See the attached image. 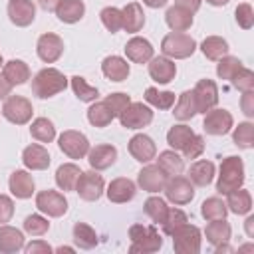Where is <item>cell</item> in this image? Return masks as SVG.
<instances>
[{"instance_id": "1", "label": "cell", "mask_w": 254, "mask_h": 254, "mask_svg": "<svg viewBox=\"0 0 254 254\" xmlns=\"http://www.w3.org/2000/svg\"><path fill=\"white\" fill-rule=\"evenodd\" d=\"M65 87H67V77L56 67H44L32 79V91L40 99L54 97L56 93L64 91Z\"/></svg>"}, {"instance_id": "2", "label": "cell", "mask_w": 254, "mask_h": 254, "mask_svg": "<svg viewBox=\"0 0 254 254\" xmlns=\"http://www.w3.org/2000/svg\"><path fill=\"white\" fill-rule=\"evenodd\" d=\"M244 183V163L240 157H226L220 163V175L216 181V190L220 194H228L234 189H240Z\"/></svg>"}, {"instance_id": "3", "label": "cell", "mask_w": 254, "mask_h": 254, "mask_svg": "<svg viewBox=\"0 0 254 254\" xmlns=\"http://www.w3.org/2000/svg\"><path fill=\"white\" fill-rule=\"evenodd\" d=\"M129 238H131V246H129L131 252L151 254V252L161 250V246H163V238L155 226L131 224L129 226Z\"/></svg>"}, {"instance_id": "4", "label": "cell", "mask_w": 254, "mask_h": 254, "mask_svg": "<svg viewBox=\"0 0 254 254\" xmlns=\"http://www.w3.org/2000/svg\"><path fill=\"white\" fill-rule=\"evenodd\" d=\"M194 50H196L194 38H190L189 34H183V32L167 34L161 42V52L171 60H185V58L192 56Z\"/></svg>"}, {"instance_id": "5", "label": "cell", "mask_w": 254, "mask_h": 254, "mask_svg": "<svg viewBox=\"0 0 254 254\" xmlns=\"http://www.w3.org/2000/svg\"><path fill=\"white\" fill-rule=\"evenodd\" d=\"M173 248L179 254H198L200 252V230L194 224H183L173 234Z\"/></svg>"}, {"instance_id": "6", "label": "cell", "mask_w": 254, "mask_h": 254, "mask_svg": "<svg viewBox=\"0 0 254 254\" xmlns=\"http://www.w3.org/2000/svg\"><path fill=\"white\" fill-rule=\"evenodd\" d=\"M32 103L22 95H8L2 105V115L14 125H26L32 119Z\"/></svg>"}, {"instance_id": "7", "label": "cell", "mask_w": 254, "mask_h": 254, "mask_svg": "<svg viewBox=\"0 0 254 254\" xmlns=\"http://www.w3.org/2000/svg\"><path fill=\"white\" fill-rule=\"evenodd\" d=\"M163 190H165L167 200H171L173 204H187V202H190L194 198V187H192V183L187 177H181V175L169 177Z\"/></svg>"}, {"instance_id": "8", "label": "cell", "mask_w": 254, "mask_h": 254, "mask_svg": "<svg viewBox=\"0 0 254 254\" xmlns=\"http://www.w3.org/2000/svg\"><path fill=\"white\" fill-rule=\"evenodd\" d=\"M119 121L125 129H141L153 121V111H151V107L143 105L141 101H131L125 107V111L119 115Z\"/></svg>"}, {"instance_id": "9", "label": "cell", "mask_w": 254, "mask_h": 254, "mask_svg": "<svg viewBox=\"0 0 254 254\" xmlns=\"http://www.w3.org/2000/svg\"><path fill=\"white\" fill-rule=\"evenodd\" d=\"M58 145L69 159H83L87 155V151H89L87 137L83 133H79V131H73V129L64 131L60 135V139H58Z\"/></svg>"}, {"instance_id": "10", "label": "cell", "mask_w": 254, "mask_h": 254, "mask_svg": "<svg viewBox=\"0 0 254 254\" xmlns=\"http://www.w3.org/2000/svg\"><path fill=\"white\" fill-rule=\"evenodd\" d=\"M103 189H105L103 177L97 175V171H87V173H81L79 175L73 190L79 194V198L91 202V200H97L103 194Z\"/></svg>"}, {"instance_id": "11", "label": "cell", "mask_w": 254, "mask_h": 254, "mask_svg": "<svg viewBox=\"0 0 254 254\" xmlns=\"http://www.w3.org/2000/svg\"><path fill=\"white\" fill-rule=\"evenodd\" d=\"M36 206H38L40 212L58 218V216L65 214V210H67V200H65V196H64L62 192L46 189V190H40V192L36 194Z\"/></svg>"}, {"instance_id": "12", "label": "cell", "mask_w": 254, "mask_h": 254, "mask_svg": "<svg viewBox=\"0 0 254 254\" xmlns=\"http://www.w3.org/2000/svg\"><path fill=\"white\" fill-rule=\"evenodd\" d=\"M194 103H196V113H206L218 103V87L212 79H198L194 89Z\"/></svg>"}, {"instance_id": "13", "label": "cell", "mask_w": 254, "mask_h": 254, "mask_svg": "<svg viewBox=\"0 0 254 254\" xmlns=\"http://www.w3.org/2000/svg\"><path fill=\"white\" fill-rule=\"evenodd\" d=\"M234 125V119L230 115V111L226 109H208L204 113V121H202V129L208 135H226Z\"/></svg>"}, {"instance_id": "14", "label": "cell", "mask_w": 254, "mask_h": 254, "mask_svg": "<svg viewBox=\"0 0 254 254\" xmlns=\"http://www.w3.org/2000/svg\"><path fill=\"white\" fill-rule=\"evenodd\" d=\"M36 52H38V58L46 64H54L56 60H60L62 52H64V40L58 36V34H42L38 38V44H36Z\"/></svg>"}, {"instance_id": "15", "label": "cell", "mask_w": 254, "mask_h": 254, "mask_svg": "<svg viewBox=\"0 0 254 254\" xmlns=\"http://www.w3.org/2000/svg\"><path fill=\"white\" fill-rule=\"evenodd\" d=\"M169 175L159 167V165H147L139 171L137 175V185L147 190V192H159L165 189V183H167Z\"/></svg>"}, {"instance_id": "16", "label": "cell", "mask_w": 254, "mask_h": 254, "mask_svg": "<svg viewBox=\"0 0 254 254\" xmlns=\"http://www.w3.org/2000/svg\"><path fill=\"white\" fill-rule=\"evenodd\" d=\"M129 153H131V157L135 159V161H139V163H149L151 159H155V155H157V147H155V143H153V139L149 137V135H145V133H137V135H133L131 139H129Z\"/></svg>"}, {"instance_id": "17", "label": "cell", "mask_w": 254, "mask_h": 254, "mask_svg": "<svg viewBox=\"0 0 254 254\" xmlns=\"http://www.w3.org/2000/svg\"><path fill=\"white\" fill-rule=\"evenodd\" d=\"M8 16H10L12 24L26 28L36 18V6L32 0H10L8 2Z\"/></svg>"}, {"instance_id": "18", "label": "cell", "mask_w": 254, "mask_h": 254, "mask_svg": "<svg viewBox=\"0 0 254 254\" xmlns=\"http://www.w3.org/2000/svg\"><path fill=\"white\" fill-rule=\"evenodd\" d=\"M149 75L157 81V83H169L175 79L177 75V65L171 58L167 56H159V58H151L149 60Z\"/></svg>"}, {"instance_id": "19", "label": "cell", "mask_w": 254, "mask_h": 254, "mask_svg": "<svg viewBox=\"0 0 254 254\" xmlns=\"http://www.w3.org/2000/svg\"><path fill=\"white\" fill-rule=\"evenodd\" d=\"M87 161H89L91 169L105 171V169H109L117 161V149L113 145H95V147H89Z\"/></svg>"}, {"instance_id": "20", "label": "cell", "mask_w": 254, "mask_h": 254, "mask_svg": "<svg viewBox=\"0 0 254 254\" xmlns=\"http://www.w3.org/2000/svg\"><path fill=\"white\" fill-rule=\"evenodd\" d=\"M105 192H107V198H109L111 202L121 204V202H129V200L135 196L137 187H135V183H133L131 179L119 177V179H113V181L109 183V187H107Z\"/></svg>"}, {"instance_id": "21", "label": "cell", "mask_w": 254, "mask_h": 254, "mask_svg": "<svg viewBox=\"0 0 254 254\" xmlns=\"http://www.w3.org/2000/svg\"><path fill=\"white\" fill-rule=\"evenodd\" d=\"M22 163L32 171H44L50 167V153L46 147L32 143L22 151Z\"/></svg>"}, {"instance_id": "22", "label": "cell", "mask_w": 254, "mask_h": 254, "mask_svg": "<svg viewBox=\"0 0 254 254\" xmlns=\"http://www.w3.org/2000/svg\"><path fill=\"white\" fill-rule=\"evenodd\" d=\"M125 54L135 64H147L153 58V46L149 40L135 36L125 44Z\"/></svg>"}, {"instance_id": "23", "label": "cell", "mask_w": 254, "mask_h": 254, "mask_svg": "<svg viewBox=\"0 0 254 254\" xmlns=\"http://www.w3.org/2000/svg\"><path fill=\"white\" fill-rule=\"evenodd\" d=\"M8 187L16 198H30L34 194V179L28 171H14L10 175Z\"/></svg>"}, {"instance_id": "24", "label": "cell", "mask_w": 254, "mask_h": 254, "mask_svg": "<svg viewBox=\"0 0 254 254\" xmlns=\"http://www.w3.org/2000/svg\"><path fill=\"white\" fill-rule=\"evenodd\" d=\"M101 71L111 81H125L129 75V64L119 56H107L101 62Z\"/></svg>"}, {"instance_id": "25", "label": "cell", "mask_w": 254, "mask_h": 254, "mask_svg": "<svg viewBox=\"0 0 254 254\" xmlns=\"http://www.w3.org/2000/svg\"><path fill=\"white\" fill-rule=\"evenodd\" d=\"M24 250V234L14 226H0V252L14 254Z\"/></svg>"}, {"instance_id": "26", "label": "cell", "mask_w": 254, "mask_h": 254, "mask_svg": "<svg viewBox=\"0 0 254 254\" xmlns=\"http://www.w3.org/2000/svg\"><path fill=\"white\" fill-rule=\"evenodd\" d=\"M85 4L81 0H62L56 8V16L65 24H75L83 18Z\"/></svg>"}, {"instance_id": "27", "label": "cell", "mask_w": 254, "mask_h": 254, "mask_svg": "<svg viewBox=\"0 0 254 254\" xmlns=\"http://www.w3.org/2000/svg\"><path fill=\"white\" fill-rule=\"evenodd\" d=\"M121 16H123V30L125 32H139L143 26H145V14H143V8L141 4L137 2H129L123 10H121Z\"/></svg>"}, {"instance_id": "28", "label": "cell", "mask_w": 254, "mask_h": 254, "mask_svg": "<svg viewBox=\"0 0 254 254\" xmlns=\"http://www.w3.org/2000/svg\"><path fill=\"white\" fill-rule=\"evenodd\" d=\"M214 179V163L212 161H196L189 169V181L196 187H208Z\"/></svg>"}, {"instance_id": "29", "label": "cell", "mask_w": 254, "mask_h": 254, "mask_svg": "<svg viewBox=\"0 0 254 254\" xmlns=\"http://www.w3.org/2000/svg\"><path fill=\"white\" fill-rule=\"evenodd\" d=\"M2 75L12 83V85H22L30 79V67L22 60H10L2 67Z\"/></svg>"}, {"instance_id": "30", "label": "cell", "mask_w": 254, "mask_h": 254, "mask_svg": "<svg viewBox=\"0 0 254 254\" xmlns=\"http://www.w3.org/2000/svg\"><path fill=\"white\" fill-rule=\"evenodd\" d=\"M226 208L234 214H248L250 208H252V196L248 190H244L242 187L240 189H234L226 194Z\"/></svg>"}, {"instance_id": "31", "label": "cell", "mask_w": 254, "mask_h": 254, "mask_svg": "<svg viewBox=\"0 0 254 254\" xmlns=\"http://www.w3.org/2000/svg\"><path fill=\"white\" fill-rule=\"evenodd\" d=\"M165 22L173 32H185L192 26V14L187 12L185 8L179 6H171L165 14Z\"/></svg>"}, {"instance_id": "32", "label": "cell", "mask_w": 254, "mask_h": 254, "mask_svg": "<svg viewBox=\"0 0 254 254\" xmlns=\"http://www.w3.org/2000/svg\"><path fill=\"white\" fill-rule=\"evenodd\" d=\"M81 175V169L73 163H64L58 167L56 171V185L62 189V190H73L75 189V183Z\"/></svg>"}, {"instance_id": "33", "label": "cell", "mask_w": 254, "mask_h": 254, "mask_svg": "<svg viewBox=\"0 0 254 254\" xmlns=\"http://www.w3.org/2000/svg\"><path fill=\"white\" fill-rule=\"evenodd\" d=\"M204 234H206V240H208L212 246H218V244L230 240V224H228L224 218L208 220Z\"/></svg>"}, {"instance_id": "34", "label": "cell", "mask_w": 254, "mask_h": 254, "mask_svg": "<svg viewBox=\"0 0 254 254\" xmlns=\"http://www.w3.org/2000/svg\"><path fill=\"white\" fill-rule=\"evenodd\" d=\"M200 50H202L204 58H208L212 62H218L222 56L228 54V42L224 38H220V36H208V38L202 40Z\"/></svg>"}, {"instance_id": "35", "label": "cell", "mask_w": 254, "mask_h": 254, "mask_svg": "<svg viewBox=\"0 0 254 254\" xmlns=\"http://www.w3.org/2000/svg\"><path fill=\"white\" fill-rule=\"evenodd\" d=\"M175 119L179 121H189L196 115V103H194V95L192 91H183L179 95V99L175 101V111H173Z\"/></svg>"}, {"instance_id": "36", "label": "cell", "mask_w": 254, "mask_h": 254, "mask_svg": "<svg viewBox=\"0 0 254 254\" xmlns=\"http://www.w3.org/2000/svg\"><path fill=\"white\" fill-rule=\"evenodd\" d=\"M87 121L93 127H107L113 121V113L105 105V101H93L87 109Z\"/></svg>"}, {"instance_id": "37", "label": "cell", "mask_w": 254, "mask_h": 254, "mask_svg": "<svg viewBox=\"0 0 254 254\" xmlns=\"http://www.w3.org/2000/svg\"><path fill=\"white\" fill-rule=\"evenodd\" d=\"M157 165H159L169 177H175V175H181V173H183V169H185V159H183L181 155H177V151H163V153H159Z\"/></svg>"}, {"instance_id": "38", "label": "cell", "mask_w": 254, "mask_h": 254, "mask_svg": "<svg viewBox=\"0 0 254 254\" xmlns=\"http://www.w3.org/2000/svg\"><path fill=\"white\" fill-rule=\"evenodd\" d=\"M30 133L36 141L40 143H52L56 139V127L50 119L46 117H38L32 121V127H30Z\"/></svg>"}, {"instance_id": "39", "label": "cell", "mask_w": 254, "mask_h": 254, "mask_svg": "<svg viewBox=\"0 0 254 254\" xmlns=\"http://www.w3.org/2000/svg\"><path fill=\"white\" fill-rule=\"evenodd\" d=\"M73 242L83 250H91L97 244V234L89 224L75 222L73 224Z\"/></svg>"}, {"instance_id": "40", "label": "cell", "mask_w": 254, "mask_h": 254, "mask_svg": "<svg viewBox=\"0 0 254 254\" xmlns=\"http://www.w3.org/2000/svg\"><path fill=\"white\" fill-rule=\"evenodd\" d=\"M69 83H71V89H73V93H75V97H77L79 101H85V103L97 101V97H99L97 87L89 85L81 75H73V77L69 79Z\"/></svg>"}, {"instance_id": "41", "label": "cell", "mask_w": 254, "mask_h": 254, "mask_svg": "<svg viewBox=\"0 0 254 254\" xmlns=\"http://www.w3.org/2000/svg\"><path fill=\"white\" fill-rule=\"evenodd\" d=\"M226 202L218 196H210L200 204V214L204 220H218V218H226Z\"/></svg>"}, {"instance_id": "42", "label": "cell", "mask_w": 254, "mask_h": 254, "mask_svg": "<svg viewBox=\"0 0 254 254\" xmlns=\"http://www.w3.org/2000/svg\"><path fill=\"white\" fill-rule=\"evenodd\" d=\"M145 101L157 109H171L175 105V93L173 91H159L157 87L145 89Z\"/></svg>"}, {"instance_id": "43", "label": "cell", "mask_w": 254, "mask_h": 254, "mask_svg": "<svg viewBox=\"0 0 254 254\" xmlns=\"http://www.w3.org/2000/svg\"><path fill=\"white\" fill-rule=\"evenodd\" d=\"M194 135V131L189 125H173L167 133V143L169 147H173L175 151H183V147L187 145V141Z\"/></svg>"}, {"instance_id": "44", "label": "cell", "mask_w": 254, "mask_h": 254, "mask_svg": "<svg viewBox=\"0 0 254 254\" xmlns=\"http://www.w3.org/2000/svg\"><path fill=\"white\" fill-rule=\"evenodd\" d=\"M145 214L153 220V222H157V224H161L163 220H165V216H167V210H169V206H167V200L165 198H161V196H149L147 200H145Z\"/></svg>"}, {"instance_id": "45", "label": "cell", "mask_w": 254, "mask_h": 254, "mask_svg": "<svg viewBox=\"0 0 254 254\" xmlns=\"http://www.w3.org/2000/svg\"><path fill=\"white\" fill-rule=\"evenodd\" d=\"M232 141L240 149H252V145H254V125L250 121L238 123V127H234Z\"/></svg>"}, {"instance_id": "46", "label": "cell", "mask_w": 254, "mask_h": 254, "mask_svg": "<svg viewBox=\"0 0 254 254\" xmlns=\"http://www.w3.org/2000/svg\"><path fill=\"white\" fill-rule=\"evenodd\" d=\"M240 67H242V62L236 56H222L218 60V65H216V75L220 79H228L230 81L238 73Z\"/></svg>"}, {"instance_id": "47", "label": "cell", "mask_w": 254, "mask_h": 254, "mask_svg": "<svg viewBox=\"0 0 254 254\" xmlns=\"http://www.w3.org/2000/svg\"><path fill=\"white\" fill-rule=\"evenodd\" d=\"M187 222H189V216H187L181 208H169L165 220L161 222V226H163V232H165L167 236H171L177 228H181V226L187 224Z\"/></svg>"}, {"instance_id": "48", "label": "cell", "mask_w": 254, "mask_h": 254, "mask_svg": "<svg viewBox=\"0 0 254 254\" xmlns=\"http://www.w3.org/2000/svg\"><path fill=\"white\" fill-rule=\"evenodd\" d=\"M99 16H101L103 26H105L111 34H115V32H119V30L123 28V16H121V10H119V8H115V6H107V8L101 10Z\"/></svg>"}, {"instance_id": "49", "label": "cell", "mask_w": 254, "mask_h": 254, "mask_svg": "<svg viewBox=\"0 0 254 254\" xmlns=\"http://www.w3.org/2000/svg\"><path fill=\"white\" fill-rule=\"evenodd\" d=\"M24 230L32 236H42L50 230V222H48V218H44L40 214H30L24 218Z\"/></svg>"}, {"instance_id": "50", "label": "cell", "mask_w": 254, "mask_h": 254, "mask_svg": "<svg viewBox=\"0 0 254 254\" xmlns=\"http://www.w3.org/2000/svg\"><path fill=\"white\" fill-rule=\"evenodd\" d=\"M103 101H105V105L111 109L113 117H119V115L125 111V107L131 103V97H129L127 93L117 91V93H109V95H107Z\"/></svg>"}, {"instance_id": "51", "label": "cell", "mask_w": 254, "mask_h": 254, "mask_svg": "<svg viewBox=\"0 0 254 254\" xmlns=\"http://www.w3.org/2000/svg\"><path fill=\"white\" fill-rule=\"evenodd\" d=\"M230 81H232V85H234L236 89H240V91H250V89H254V71L242 65V67L238 69V73H236Z\"/></svg>"}, {"instance_id": "52", "label": "cell", "mask_w": 254, "mask_h": 254, "mask_svg": "<svg viewBox=\"0 0 254 254\" xmlns=\"http://www.w3.org/2000/svg\"><path fill=\"white\" fill-rule=\"evenodd\" d=\"M234 14H236V22H238V26L242 30H250L254 26V10H252V6L248 2L238 4Z\"/></svg>"}, {"instance_id": "53", "label": "cell", "mask_w": 254, "mask_h": 254, "mask_svg": "<svg viewBox=\"0 0 254 254\" xmlns=\"http://www.w3.org/2000/svg\"><path fill=\"white\" fill-rule=\"evenodd\" d=\"M202 151H204V139H202L200 135H196V133H194V135L187 141V145L183 147L185 159H196V157L202 155Z\"/></svg>"}, {"instance_id": "54", "label": "cell", "mask_w": 254, "mask_h": 254, "mask_svg": "<svg viewBox=\"0 0 254 254\" xmlns=\"http://www.w3.org/2000/svg\"><path fill=\"white\" fill-rule=\"evenodd\" d=\"M12 214H14V202H12V198L6 196V194H0V224L8 222L12 218Z\"/></svg>"}, {"instance_id": "55", "label": "cell", "mask_w": 254, "mask_h": 254, "mask_svg": "<svg viewBox=\"0 0 254 254\" xmlns=\"http://www.w3.org/2000/svg\"><path fill=\"white\" fill-rule=\"evenodd\" d=\"M240 107L242 113L246 117H254V91H242V99H240Z\"/></svg>"}, {"instance_id": "56", "label": "cell", "mask_w": 254, "mask_h": 254, "mask_svg": "<svg viewBox=\"0 0 254 254\" xmlns=\"http://www.w3.org/2000/svg\"><path fill=\"white\" fill-rule=\"evenodd\" d=\"M24 250H26V254H50L54 248L44 240H34L28 246L24 244Z\"/></svg>"}, {"instance_id": "57", "label": "cell", "mask_w": 254, "mask_h": 254, "mask_svg": "<svg viewBox=\"0 0 254 254\" xmlns=\"http://www.w3.org/2000/svg\"><path fill=\"white\" fill-rule=\"evenodd\" d=\"M175 6H179V8H185L187 12L194 14V12L200 8V0H175Z\"/></svg>"}, {"instance_id": "58", "label": "cell", "mask_w": 254, "mask_h": 254, "mask_svg": "<svg viewBox=\"0 0 254 254\" xmlns=\"http://www.w3.org/2000/svg\"><path fill=\"white\" fill-rule=\"evenodd\" d=\"M12 87H14V85L0 73V99H6V97L10 95V91H12Z\"/></svg>"}, {"instance_id": "59", "label": "cell", "mask_w": 254, "mask_h": 254, "mask_svg": "<svg viewBox=\"0 0 254 254\" xmlns=\"http://www.w3.org/2000/svg\"><path fill=\"white\" fill-rule=\"evenodd\" d=\"M40 2V6L46 10V12H56V8H58V4L62 2V0H38Z\"/></svg>"}, {"instance_id": "60", "label": "cell", "mask_w": 254, "mask_h": 254, "mask_svg": "<svg viewBox=\"0 0 254 254\" xmlns=\"http://www.w3.org/2000/svg\"><path fill=\"white\" fill-rule=\"evenodd\" d=\"M244 226H246V234L250 238H254V216H248L246 222H244Z\"/></svg>"}, {"instance_id": "61", "label": "cell", "mask_w": 254, "mask_h": 254, "mask_svg": "<svg viewBox=\"0 0 254 254\" xmlns=\"http://www.w3.org/2000/svg\"><path fill=\"white\" fill-rule=\"evenodd\" d=\"M169 0H143V4H147L149 8H163Z\"/></svg>"}, {"instance_id": "62", "label": "cell", "mask_w": 254, "mask_h": 254, "mask_svg": "<svg viewBox=\"0 0 254 254\" xmlns=\"http://www.w3.org/2000/svg\"><path fill=\"white\" fill-rule=\"evenodd\" d=\"M210 6H226L230 0H206Z\"/></svg>"}, {"instance_id": "63", "label": "cell", "mask_w": 254, "mask_h": 254, "mask_svg": "<svg viewBox=\"0 0 254 254\" xmlns=\"http://www.w3.org/2000/svg\"><path fill=\"white\" fill-rule=\"evenodd\" d=\"M56 252H60V254H64V252L71 254V252H73V248H71V246H60V248H56Z\"/></svg>"}, {"instance_id": "64", "label": "cell", "mask_w": 254, "mask_h": 254, "mask_svg": "<svg viewBox=\"0 0 254 254\" xmlns=\"http://www.w3.org/2000/svg\"><path fill=\"white\" fill-rule=\"evenodd\" d=\"M2 64H4V62H2V56H0V67H2Z\"/></svg>"}]
</instances>
